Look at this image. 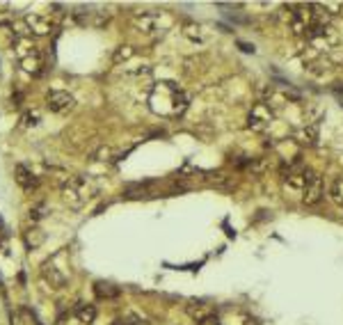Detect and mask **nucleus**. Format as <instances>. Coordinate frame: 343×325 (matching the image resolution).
Instances as JSON below:
<instances>
[{
    "label": "nucleus",
    "mask_w": 343,
    "mask_h": 325,
    "mask_svg": "<svg viewBox=\"0 0 343 325\" xmlns=\"http://www.w3.org/2000/svg\"><path fill=\"white\" fill-rule=\"evenodd\" d=\"M23 122H25L27 126H30V124L35 126V124L39 122V112H25V114H23Z\"/></svg>",
    "instance_id": "19"
},
{
    "label": "nucleus",
    "mask_w": 343,
    "mask_h": 325,
    "mask_svg": "<svg viewBox=\"0 0 343 325\" xmlns=\"http://www.w3.org/2000/svg\"><path fill=\"white\" fill-rule=\"evenodd\" d=\"M25 23L32 27L35 35H48L50 27H53V23H50L48 18H44V16H27Z\"/></svg>",
    "instance_id": "9"
},
{
    "label": "nucleus",
    "mask_w": 343,
    "mask_h": 325,
    "mask_svg": "<svg viewBox=\"0 0 343 325\" xmlns=\"http://www.w3.org/2000/svg\"><path fill=\"white\" fill-rule=\"evenodd\" d=\"M14 53H16V60L23 71L32 73V76H41L44 73V57L37 50V46H32L27 39H16Z\"/></svg>",
    "instance_id": "2"
},
{
    "label": "nucleus",
    "mask_w": 343,
    "mask_h": 325,
    "mask_svg": "<svg viewBox=\"0 0 343 325\" xmlns=\"http://www.w3.org/2000/svg\"><path fill=\"white\" fill-rule=\"evenodd\" d=\"M295 140L300 142V144H316V140H318V131H316V126H302L300 131L295 133Z\"/></svg>",
    "instance_id": "10"
},
{
    "label": "nucleus",
    "mask_w": 343,
    "mask_h": 325,
    "mask_svg": "<svg viewBox=\"0 0 343 325\" xmlns=\"http://www.w3.org/2000/svg\"><path fill=\"white\" fill-rule=\"evenodd\" d=\"M108 156H110V149H108V146H101V149L96 151L91 158H94V160H108Z\"/></svg>",
    "instance_id": "20"
},
{
    "label": "nucleus",
    "mask_w": 343,
    "mask_h": 325,
    "mask_svg": "<svg viewBox=\"0 0 343 325\" xmlns=\"http://www.w3.org/2000/svg\"><path fill=\"white\" fill-rule=\"evenodd\" d=\"M14 174H16V181H18V186H21L23 190H32V188H37V183H39V179H37L35 174L25 167V165H16Z\"/></svg>",
    "instance_id": "7"
},
{
    "label": "nucleus",
    "mask_w": 343,
    "mask_h": 325,
    "mask_svg": "<svg viewBox=\"0 0 343 325\" xmlns=\"http://www.w3.org/2000/svg\"><path fill=\"white\" fill-rule=\"evenodd\" d=\"M94 291H96V296L99 298H117L119 296V288L112 286V284H105V282H96Z\"/></svg>",
    "instance_id": "12"
},
{
    "label": "nucleus",
    "mask_w": 343,
    "mask_h": 325,
    "mask_svg": "<svg viewBox=\"0 0 343 325\" xmlns=\"http://www.w3.org/2000/svg\"><path fill=\"white\" fill-rule=\"evenodd\" d=\"M76 318L80 320V323H85V325H91L96 320V307L94 305H89V302H80V305H76Z\"/></svg>",
    "instance_id": "8"
},
{
    "label": "nucleus",
    "mask_w": 343,
    "mask_h": 325,
    "mask_svg": "<svg viewBox=\"0 0 343 325\" xmlns=\"http://www.w3.org/2000/svg\"><path fill=\"white\" fill-rule=\"evenodd\" d=\"M46 103H48V108L53 112H69L73 108V103H76V99L69 92H50Z\"/></svg>",
    "instance_id": "5"
},
{
    "label": "nucleus",
    "mask_w": 343,
    "mask_h": 325,
    "mask_svg": "<svg viewBox=\"0 0 343 325\" xmlns=\"http://www.w3.org/2000/svg\"><path fill=\"white\" fill-rule=\"evenodd\" d=\"M133 55H135V48L133 46H119L117 53H114V62H126V60H131Z\"/></svg>",
    "instance_id": "15"
},
{
    "label": "nucleus",
    "mask_w": 343,
    "mask_h": 325,
    "mask_svg": "<svg viewBox=\"0 0 343 325\" xmlns=\"http://www.w3.org/2000/svg\"><path fill=\"white\" fill-rule=\"evenodd\" d=\"M210 181L215 183V188H229V186H231V181H229V176H224L222 172L213 174V179H210Z\"/></svg>",
    "instance_id": "17"
},
{
    "label": "nucleus",
    "mask_w": 343,
    "mask_h": 325,
    "mask_svg": "<svg viewBox=\"0 0 343 325\" xmlns=\"http://www.w3.org/2000/svg\"><path fill=\"white\" fill-rule=\"evenodd\" d=\"M323 192H325L323 179L314 172V174H311V179L306 181V186L302 188V201H304L306 206H316L320 199H323Z\"/></svg>",
    "instance_id": "4"
},
{
    "label": "nucleus",
    "mask_w": 343,
    "mask_h": 325,
    "mask_svg": "<svg viewBox=\"0 0 343 325\" xmlns=\"http://www.w3.org/2000/svg\"><path fill=\"white\" fill-rule=\"evenodd\" d=\"M329 197L343 209V176H336L332 181V186H329Z\"/></svg>",
    "instance_id": "11"
},
{
    "label": "nucleus",
    "mask_w": 343,
    "mask_h": 325,
    "mask_svg": "<svg viewBox=\"0 0 343 325\" xmlns=\"http://www.w3.org/2000/svg\"><path fill=\"white\" fill-rule=\"evenodd\" d=\"M185 35L190 37L192 41H204V37H201V25H185Z\"/></svg>",
    "instance_id": "16"
},
{
    "label": "nucleus",
    "mask_w": 343,
    "mask_h": 325,
    "mask_svg": "<svg viewBox=\"0 0 343 325\" xmlns=\"http://www.w3.org/2000/svg\"><path fill=\"white\" fill-rule=\"evenodd\" d=\"M149 105L155 114L160 117H181L188 108V96L183 90H178V85L174 82H155V87L151 90Z\"/></svg>",
    "instance_id": "1"
},
{
    "label": "nucleus",
    "mask_w": 343,
    "mask_h": 325,
    "mask_svg": "<svg viewBox=\"0 0 343 325\" xmlns=\"http://www.w3.org/2000/svg\"><path fill=\"white\" fill-rule=\"evenodd\" d=\"M112 325H146V320L142 318V316H137V314H126V316H121V318H117Z\"/></svg>",
    "instance_id": "14"
},
{
    "label": "nucleus",
    "mask_w": 343,
    "mask_h": 325,
    "mask_svg": "<svg viewBox=\"0 0 343 325\" xmlns=\"http://www.w3.org/2000/svg\"><path fill=\"white\" fill-rule=\"evenodd\" d=\"M188 314H190V318L195 320V323L204 325L210 320V316H213V309H210L208 305H204V302H192V305H188Z\"/></svg>",
    "instance_id": "6"
},
{
    "label": "nucleus",
    "mask_w": 343,
    "mask_h": 325,
    "mask_svg": "<svg viewBox=\"0 0 343 325\" xmlns=\"http://www.w3.org/2000/svg\"><path fill=\"white\" fill-rule=\"evenodd\" d=\"M274 119V110L272 105H270V101H259V103L252 105L250 114H247V126L252 128V131H265V128H270V124H272Z\"/></svg>",
    "instance_id": "3"
},
{
    "label": "nucleus",
    "mask_w": 343,
    "mask_h": 325,
    "mask_svg": "<svg viewBox=\"0 0 343 325\" xmlns=\"http://www.w3.org/2000/svg\"><path fill=\"white\" fill-rule=\"evenodd\" d=\"M41 243H44V231H39V229H30V231L25 233V245L27 247H39Z\"/></svg>",
    "instance_id": "13"
},
{
    "label": "nucleus",
    "mask_w": 343,
    "mask_h": 325,
    "mask_svg": "<svg viewBox=\"0 0 343 325\" xmlns=\"http://www.w3.org/2000/svg\"><path fill=\"white\" fill-rule=\"evenodd\" d=\"M44 209H46L44 204H39V206H35V209H30V218L35 220V222H37V220H41V218H44Z\"/></svg>",
    "instance_id": "18"
}]
</instances>
